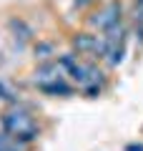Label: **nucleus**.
I'll list each match as a JSON object with an SVG mask.
<instances>
[{"label": "nucleus", "mask_w": 143, "mask_h": 151, "mask_svg": "<svg viewBox=\"0 0 143 151\" xmlns=\"http://www.w3.org/2000/svg\"><path fill=\"white\" fill-rule=\"evenodd\" d=\"M0 126H3V131H5L8 136L23 141V144H30V141H35L38 136H40V126H38V121L33 119L25 108H18V106L8 108V111L3 113Z\"/></svg>", "instance_id": "1"}, {"label": "nucleus", "mask_w": 143, "mask_h": 151, "mask_svg": "<svg viewBox=\"0 0 143 151\" xmlns=\"http://www.w3.org/2000/svg\"><path fill=\"white\" fill-rule=\"evenodd\" d=\"M103 43H106V53H103V60H106L111 68L123 63V55H126V25H116L111 30L103 33Z\"/></svg>", "instance_id": "2"}, {"label": "nucleus", "mask_w": 143, "mask_h": 151, "mask_svg": "<svg viewBox=\"0 0 143 151\" xmlns=\"http://www.w3.org/2000/svg\"><path fill=\"white\" fill-rule=\"evenodd\" d=\"M70 45H73L75 55H83V58H103L106 53V43H103V35L90 30H80L70 38Z\"/></svg>", "instance_id": "3"}, {"label": "nucleus", "mask_w": 143, "mask_h": 151, "mask_svg": "<svg viewBox=\"0 0 143 151\" xmlns=\"http://www.w3.org/2000/svg\"><path fill=\"white\" fill-rule=\"evenodd\" d=\"M123 23V5H121V0H111V3H106V5L101 8L98 13H93V18L88 20L90 28H95V30H111V28L121 25Z\"/></svg>", "instance_id": "4"}, {"label": "nucleus", "mask_w": 143, "mask_h": 151, "mask_svg": "<svg viewBox=\"0 0 143 151\" xmlns=\"http://www.w3.org/2000/svg\"><path fill=\"white\" fill-rule=\"evenodd\" d=\"M58 78H63V68H60L58 58H55V60H43V63L35 68V83H38V86H40V83L58 81Z\"/></svg>", "instance_id": "5"}, {"label": "nucleus", "mask_w": 143, "mask_h": 151, "mask_svg": "<svg viewBox=\"0 0 143 151\" xmlns=\"http://www.w3.org/2000/svg\"><path fill=\"white\" fill-rule=\"evenodd\" d=\"M38 88H40L43 93H48V96H70V93H73V86H68L63 78L50 81V83H40Z\"/></svg>", "instance_id": "6"}, {"label": "nucleus", "mask_w": 143, "mask_h": 151, "mask_svg": "<svg viewBox=\"0 0 143 151\" xmlns=\"http://www.w3.org/2000/svg\"><path fill=\"white\" fill-rule=\"evenodd\" d=\"M25 146H28V144L13 139V136H8L5 131L0 134V151H25Z\"/></svg>", "instance_id": "7"}, {"label": "nucleus", "mask_w": 143, "mask_h": 151, "mask_svg": "<svg viewBox=\"0 0 143 151\" xmlns=\"http://www.w3.org/2000/svg\"><path fill=\"white\" fill-rule=\"evenodd\" d=\"M50 53H53V45H50V43H38L35 45V58L50 60Z\"/></svg>", "instance_id": "8"}, {"label": "nucleus", "mask_w": 143, "mask_h": 151, "mask_svg": "<svg viewBox=\"0 0 143 151\" xmlns=\"http://www.w3.org/2000/svg\"><path fill=\"white\" fill-rule=\"evenodd\" d=\"M133 20L138 28H143V0H136V5H133Z\"/></svg>", "instance_id": "9"}, {"label": "nucleus", "mask_w": 143, "mask_h": 151, "mask_svg": "<svg viewBox=\"0 0 143 151\" xmlns=\"http://www.w3.org/2000/svg\"><path fill=\"white\" fill-rule=\"evenodd\" d=\"M10 96H13V93H10V88H8L5 83L0 81V101H8V98H10Z\"/></svg>", "instance_id": "10"}, {"label": "nucleus", "mask_w": 143, "mask_h": 151, "mask_svg": "<svg viewBox=\"0 0 143 151\" xmlns=\"http://www.w3.org/2000/svg\"><path fill=\"white\" fill-rule=\"evenodd\" d=\"M90 3H95V0H73V5L78 8V10H83V8H88Z\"/></svg>", "instance_id": "11"}, {"label": "nucleus", "mask_w": 143, "mask_h": 151, "mask_svg": "<svg viewBox=\"0 0 143 151\" xmlns=\"http://www.w3.org/2000/svg\"><path fill=\"white\" fill-rule=\"evenodd\" d=\"M126 151H143V146H141V144H138V146H136V144H133V146H128V149H126Z\"/></svg>", "instance_id": "12"}]
</instances>
